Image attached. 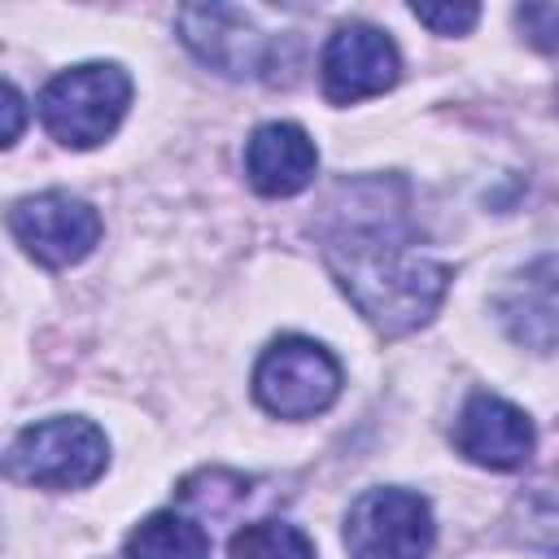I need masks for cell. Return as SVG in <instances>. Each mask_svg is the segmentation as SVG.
<instances>
[{"label":"cell","instance_id":"obj_1","mask_svg":"<svg viewBox=\"0 0 559 559\" xmlns=\"http://www.w3.org/2000/svg\"><path fill=\"white\" fill-rule=\"evenodd\" d=\"M323 253L336 284L349 293L362 319L384 336H402L428 323L450 288V271L406 249V240L393 236L384 223L341 227L336 236H328Z\"/></svg>","mask_w":559,"mask_h":559},{"label":"cell","instance_id":"obj_2","mask_svg":"<svg viewBox=\"0 0 559 559\" xmlns=\"http://www.w3.org/2000/svg\"><path fill=\"white\" fill-rule=\"evenodd\" d=\"M131 105V79L114 61H87L61 70L39 92V118L48 135L66 148H96L114 135Z\"/></svg>","mask_w":559,"mask_h":559},{"label":"cell","instance_id":"obj_3","mask_svg":"<svg viewBox=\"0 0 559 559\" xmlns=\"http://www.w3.org/2000/svg\"><path fill=\"white\" fill-rule=\"evenodd\" d=\"M109 463V441L92 419L61 415L17 432L9 445V476L39 489H83Z\"/></svg>","mask_w":559,"mask_h":559},{"label":"cell","instance_id":"obj_4","mask_svg":"<svg viewBox=\"0 0 559 559\" xmlns=\"http://www.w3.org/2000/svg\"><path fill=\"white\" fill-rule=\"evenodd\" d=\"M341 393V362L306 336L275 341L253 371V397L280 419H310Z\"/></svg>","mask_w":559,"mask_h":559},{"label":"cell","instance_id":"obj_5","mask_svg":"<svg viewBox=\"0 0 559 559\" xmlns=\"http://www.w3.org/2000/svg\"><path fill=\"white\" fill-rule=\"evenodd\" d=\"M349 559H424L432 550V511L411 489H367L345 515Z\"/></svg>","mask_w":559,"mask_h":559},{"label":"cell","instance_id":"obj_6","mask_svg":"<svg viewBox=\"0 0 559 559\" xmlns=\"http://www.w3.org/2000/svg\"><path fill=\"white\" fill-rule=\"evenodd\" d=\"M9 231H13V240L35 262H44V266H74V262H83L96 249L100 214L83 197H70V192L52 188V192L22 197L9 210Z\"/></svg>","mask_w":559,"mask_h":559},{"label":"cell","instance_id":"obj_7","mask_svg":"<svg viewBox=\"0 0 559 559\" xmlns=\"http://www.w3.org/2000/svg\"><path fill=\"white\" fill-rule=\"evenodd\" d=\"M323 92L332 105H354L362 96H376L384 87L397 83V70H402V57L393 48V39L367 22H349L341 26L328 48H323Z\"/></svg>","mask_w":559,"mask_h":559},{"label":"cell","instance_id":"obj_8","mask_svg":"<svg viewBox=\"0 0 559 559\" xmlns=\"http://www.w3.org/2000/svg\"><path fill=\"white\" fill-rule=\"evenodd\" d=\"M454 445L480 467L511 472L533 454V424L520 406L493 393H472L459 424H454Z\"/></svg>","mask_w":559,"mask_h":559},{"label":"cell","instance_id":"obj_9","mask_svg":"<svg viewBox=\"0 0 559 559\" xmlns=\"http://www.w3.org/2000/svg\"><path fill=\"white\" fill-rule=\"evenodd\" d=\"M179 35L218 74L245 79V74H258L262 70L266 39L231 4H188V9H179Z\"/></svg>","mask_w":559,"mask_h":559},{"label":"cell","instance_id":"obj_10","mask_svg":"<svg viewBox=\"0 0 559 559\" xmlns=\"http://www.w3.org/2000/svg\"><path fill=\"white\" fill-rule=\"evenodd\" d=\"M498 319L515 345L528 349L559 345V253L528 262L498 293Z\"/></svg>","mask_w":559,"mask_h":559},{"label":"cell","instance_id":"obj_11","mask_svg":"<svg viewBox=\"0 0 559 559\" xmlns=\"http://www.w3.org/2000/svg\"><path fill=\"white\" fill-rule=\"evenodd\" d=\"M319 153L297 122H262L245 144V175L262 197H293L310 188Z\"/></svg>","mask_w":559,"mask_h":559},{"label":"cell","instance_id":"obj_12","mask_svg":"<svg viewBox=\"0 0 559 559\" xmlns=\"http://www.w3.org/2000/svg\"><path fill=\"white\" fill-rule=\"evenodd\" d=\"M127 559H210V537L197 520L157 511L127 537Z\"/></svg>","mask_w":559,"mask_h":559},{"label":"cell","instance_id":"obj_13","mask_svg":"<svg viewBox=\"0 0 559 559\" xmlns=\"http://www.w3.org/2000/svg\"><path fill=\"white\" fill-rule=\"evenodd\" d=\"M227 559H314V546L301 528L280 524V520H262V524H249L231 537Z\"/></svg>","mask_w":559,"mask_h":559},{"label":"cell","instance_id":"obj_14","mask_svg":"<svg viewBox=\"0 0 559 559\" xmlns=\"http://www.w3.org/2000/svg\"><path fill=\"white\" fill-rule=\"evenodd\" d=\"M515 26L542 52H559V4H520Z\"/></svg>","mask_w":559,"mask_h":559},{"label":"cell","instance_id":"obj_15","mask_svg":"<svg viewBox=\"0 0 559 559\" xmlns=\"http://www.w3.org/2000/svg\"><path fill=\"white\" fill-rule=\"evenodd\" d=\"M411 13H415L424 26H432L437 35H463V31H472L476 17H480L476 4H415Z\"/></svg>","mask_w":559,"mask_h":559},{"label":"cell","instance_id":"obj_16","mask_svg":"<svg viewBox=\"0 0 559 559\" xmlns=\"http://www.w3.org/2000/svg\"><path fill=\"white\" fill-rule=\"evenodd\" d=\"M4 114H9L4 144H13V140H17V131H22V96H17V87H13V83H4Z\"/></svg>","mask_w":559,"mask_h":559}]
</instances>
